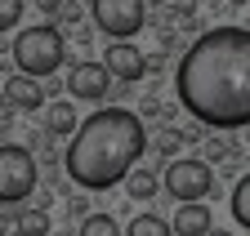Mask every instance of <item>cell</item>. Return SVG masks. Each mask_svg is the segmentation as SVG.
<instances>
[{
	"instance_id": "6da1fadb",
	"label": "cell",
	"mask_w": 250,
	"mask_h": 236,
	"mask_svg": "<svg viewBox=\"0 0 250 236\" xmlns=\"http://www.w3.org/2000/svg\"><path fill=\"white\" fill-rule=\"evenodd\" d=\"M174 94L201 129L250 125V36L246 27H210L188 45L174 72Z\"/></svg>"
},
{
	"instance_id": "7a4b0ae2",
	"label": "cell",
	"mask_w": 250,
	"mask_h": 236,
	"mask_svg": "<svg viewBox=\"0 0 250 236\" xmlns=\"http://www.w3.org/2000/svg\"><path fill=\"white\" fill-rule=\"evenodd\" d=\"M143 152H147V134L139 111L103 107V111H89L85 125H76L72 147L62 152V165H67V179L76 187L107 192L139 165Z\"/></svg>"
},
{
	"instance_id": "3957f363",
	"label": "cell",
	"mask_w": 250,
	"mask_h": 236,
	"mask_svg": "<svg viewBox=\"0 0 250 236\" xmlns=\"http://www.w3.org/2000/svg\"><path fill=\"white\" fill-rule=\"evenodd\" d=\"M62 54H67V40H62V32L54 22H41V27H27V32H18L14 40V63L22 76H54Z\"/></svg>"
},
{
	"instance_id": "277c9868",
	"label": "cell",
	"mask_w": 250,
	"mask_h": 236,
	"mask_svg": "<svg viewBox=\"0 0 250 236\" xmlns=\"http://www.w3.org/2000/svg\"><path fill=\"white\" fill-rule=\"evenodd\" d=\"M36 192V156L18 143L0 147V205H18Z\"/></svg>"
},
{
	"instance_id": "5b68a950",
	"label": "cell",
	"mask_w": 250,
	"mask_h": 236,
	"mask_svg": "<svg viewBox=\"0 0 250 236\" xmlns=\"http://www.w3.org/2000/svg\"><path fill=\"white\" fill-rule=\"evenodd\" d=\"M89 18L103 36L112 40H130L143 32L147 22V5L143 0H89Z\"/></svg>"
},
{
	"instance_id": "8992f818",
	"label": "cell",
	"mask_w": 250,
	"mask_h": 236,
	"mask_svg": "<svg viewBox=\"0 0 250 236\" xmlns=\"http://www.w3.org/2000/svg\"><path fill=\"white\" fill-rule=\"evenodd\" d=\"M161 187H166L179 205H188V200H206V196L214 192V169H210L206 161H197V156H188V161H170Z\"/></svg>"
},
{
	"instance_id": "52a82bcc",
	"label": "cell",
	"mask_w": 250,
	"mask_h": 236,
	"mask_svg": "<svg viewBox=\"0 0 250 236\" xmlns=\"http://www.w3.org/2000/svg\"><path fill=\"white\" fill-rule=\"evenodd\" d=\"M67 94L72 98H81V103H103L107 94H112V76L103 72V63H76L72 67V76H67Z\"/></svg>"
},
{
	"instance_id": "ba28073f",
	"label": "cell",
	"mask_w": 250,
	"mask_h": 236,
	"mask_svg": "<svg viewBox=\"0 0 250 236\" xmlns=\"http://www.w3.org/2000/svg\"><path fill=\"white\" fill-rule=\"evenodd\" d=\"M103 72L112 76V80H143V49L134 45V40H112L107 45V54H103Z\"/></svg>"
},
{
	"instance_id": "9c48e42d",
	"label": "cell",
	"mask_w": 250,
	"mask_h": 236,
	"mask_svg": "<svg viewBox=\"0 0 250 236\" xmlns=\"http://www.w3.org/2000/svg\"><path fill=\"white\" fill-rule=\"evenodd\" d=\"M210 218H214V214H210L206 200H188V205H179L174 218H170V236H206V232L214 227Z\"/></svg>"
},
{
	"instance_id": "30bf717a",
	"label": "cell",
	"mask_w": 250,
	"mask_h": 236,
	"mask_svg": "<svg viewBox=\"0 0 250 236\" xmlns=\"http://www.w3.org/2000/svg\"><path fill=\"white\" fill-rule=\"evenodd\" d=\"M0 98H5V107H14V111H41V107H45L41 80H31V76H9Z\"/></svg>"
},
{
	"instance_id": "8fae6325",
	"label": "cell",
	"mask_w": 250,
	"mask_h": 236,
	"mask_svg": "<svg viewBox=\"0 0 250 236\" xmlns=\"http://www.w3.org/2000/svg\"><path fill=\"white\" fill-rule=\"evenodd\" d=\"M76 125H81L76 103H67V98H54V107L45 111V134H49V138H72V134H76Z\"/></svg>"
},
{
	"instance_id": "7c38bea8",
	"label": "cell",
	"mask_w": 250,
	"mask_h": 236,
	"mask_svg": "<svg viewBox=\"0 0 250 236\" xmlns=\"http://www.w3.org/2000/svg\"><path fill=\"white\" fill-rule=\"evenodd\" d=\"M125 196H134V200H152L156 192H161V179H156V169H130V174H125Z\"/></svg>"
},
{
	"instance_id": "4fadbf2b",
	"label": "cell",
	"mask_w": 250,
	"mask_h": 236,
	"mask_svg": "<svg viewBox=\"0 0 250 236\" xmlns=\"http://www.w3.org/2000/svg\"><path fill=\"white\" fill-rule=\"evenodd\" d=\"M121 236H170V218H161V214H139V218H130V227H125Z\"/></svg>"
},
{
	"instance_id": "5bb4252c",
	"label": "cell",
	"mask_w": 250,
	"mask_h": 236,
	"mask_svg": "<svg viewBox=\"0 0 250 236\" xmlns=\"http://www.w3.org/2000/svg\"><path fill=\"white\" fill-rule=\"evenodd\" d=\"M54 232V218L45 210H22L18 214V236H49Z\"/></svg>"
},
{
	"instance_id": "9a60e30c",
	"label": "cell",
	"mask_w": 250,
	"mask_h": 236,
	"mask_svg": "<svg viewBox=\"0 0 250 236\" xmlns=\"http://www.w3.org/2000/svg\"><path fill=\"white\" fill-rule=\"evenodd\" d=\"M76 236H121V223L112 214H89V218H81Z\"/></svg>"
},
{
	"instance_id": "2e32d148",
	"label": "cell",
	"mask_w": 250,
	"mask_h": 236,
	"mask_svg": "<svg viewBox=\"0 0 250 236\" xmlns=\"http://www.w3.org/2000/svg\"><path fill=\"white\" fill-rule=\"evenodd\" d=\"M147 147H152V152H156V156H174V152H179V147H183V134H179L174 125H161V129H156V134H152V143H147Z\"/></svg>"
},
{
	"instance_id": "e0dca14e",
	"label": "cell",
	"mask_w": 250,
	"mask_h": 236,
	"mask_svg": "<svg viewBox=\"0 0 250 236\" xmlns=\"http://www.w3.org/2000/svg\"><path fill=\"white\" fill-rule=\"evenodd\" d=\"M232 218H237V227H250V179H241L232 187Z\"/></svg>"
},
{
	"instance_id": "ac0fdd59",
	"label": "cell",
	"mask_w": 250,
	"mask_h": 236,
	"mask_svg": "<svg viewBox=\"0 0 250 236\" xmlns=\"http://www.w3.org/2000/svg\"><path fill=\"white\" fill-rule=\"evenodd\" d=\"M228 156H232V143H228V138H219V134H214V138H201V156H197V161H206V165L214 169V161H228Z\"/></svg>"
},
{
	"instance_id": "d6986e66",
	"label": "cell",
	"mask_w": 250,
	"mask_h": 236,
	"mask_svg": "<svg viewBox=\"0 0 250 236\" xmlns=\"http://www.w3.org/2000/svg\"><path fill=\"white\" fill-rule=\"evenodd\" d=\"M22 9H27V0H0V36H5V32H14V27H18Z\"/></svg>"
},
{
	"instance_id": "ffe728a7",
	"label": "cell",
	"mask_w": 250,
	"mask_h": 236,
	"mask_svg": "<svg viewBox=\"0 0 250 236\" xmlns=\"http://www.w3.org/2000/svg\"><path fill=\"white\" fill-rule=\"evenodd\" d=\"M58 18L67 22V27H72V22H81V5H72V0H62V5H58Z\"/></svg>"
},
{
	"instance_id": "44dd1931",
	"label": "cell",
	"mask_w": 250,
	"mask_h": 236,
	"mask_svg": "<svg viewBox=\"0 0 250 236\" xmlns=\"http://www.w3.org/2000/svg\"><path fill=\"white\" fill-rule=\"evenodd\" d=\"M31 5H36L41 14H49V18H54V14H58V5H62V0H31Z\"/></svg>"
},
{
	"instance_id": "7402d4cb",
	"label": "cell",
	"mask_w": 250,
	"mask_h": 236,
	"mask_svg": "<svg viewBox=\"0 0 250 236\" xmlns=\"http://www.w3.org/2000/svg\"><path fill=\"white\" fill-rule=\"evenodd\" d=\"M179 134H183V143H201V138H206V129H201V125H192V129H179Z\"/></svg>"
},
{
	"instance_id": "603a6c76",
	"label": "cell",
	"mask_w": 250,
	"mask_h": 236,
	"mask_svg": "<svg viewBox=\"0 0 250 236\" xmlns=\"http://www.w3.org/2000/svg\"><path fill=\"white\" fill-rule=\"evenodd\" d=\"M206 236H232V232H224V227H210V232H206Z\"/></svg>"
},
{
	"instance_id": "cb8c5ba5",
	"label": "cell",
	"mask_w": 250,
	"mask_h": 236,
	"mask_svg": "<svg viewBox=\"0 0 250 236\" xmlns=\"http://www.w3.org/2000/svg\"><path fill=\"white\" fill-rule=\"evenodd\" d=\"M143 5H166V0H143Z\"/></svg>"
},
{
	"instance_id": "d4e9b609",
	"label": "cell",
	"mask_w": 250,
	"mask_h": 236,
	"mask_svg": "<svg viewBox=\"0 0 250 236\" xmlns=\"http://www.w3.org/2000/svg\"><path fill=\"white\" fill-rule=\"evenodd\" d=\"M0 72H5V58H0Z\"/></svg>"
}]
</instances>
